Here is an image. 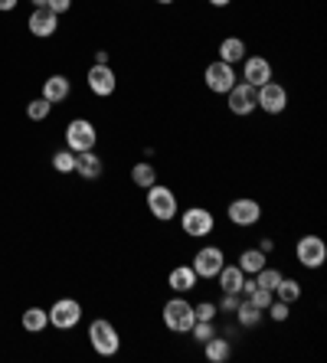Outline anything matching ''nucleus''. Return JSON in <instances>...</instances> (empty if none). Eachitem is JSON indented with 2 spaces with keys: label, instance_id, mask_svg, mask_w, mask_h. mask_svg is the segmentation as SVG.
Wrapping results in <instances>:
<instances>
[{
  "label": "nucleus",
  "instance_id": "nucleus-12",
  "mask_svg": "<svg viewBox=\"0 0 327 363\" xmlns=\"http://www.w3.org/2000/svg\"><path fill=\"white\" fill-rule=\"evenodd\" d=\"M226 95H229V111L233 115H252V111L259 108L255 105V89L249 82H235Z\"/></svg>",
  "mask_w": 327,
  "mask_h": 363
},
{
  "label": "nucleus",
  "instance_id": "nucleus-9",
  "mask_svg": "<svg viewBox=\"0 0 327 363\" xmlns=\"http://www.w3.org/2000/svg\"><path fill=\"white\" fill-rule=\"evenodd\" d=\"M203 82H206V89H210V92L226 95L229 89L239 82V79H235V72H233V66H229V62L216 60V62H210V66L203 69Z\"/></svg>",
  "mask_w": 327,
  "mask_h": 363
},
{
  "label": "nucleus",
  "instance_id": "nucleus-2",
  "mask_svg": "<svg viewBox=\"0 0 327 363\" xmlns=\"http://www.w3.org/2000/svg\"><path fill=\"white\" fill-rule=\"evenodd\" d=\"M193 321H196V314H193V304L187 301L184 295L170 298L167 304H164V328L174 330V334H190Z\"/></svg>",
  "mask_w": 327,
  "mask_h": 363
},
{
  "label": "nucleus",
  "instance_id": "nucleus-19",
  "mask_svg": "<svg viewBox=\"0 0 327 363\" xmlns=\"http://www.w3.org/2000/svg\"><path fill=\"white\" fill-rule=\"evenodd\" d=\"M216 279H219V288H223V291H239V295H243L245 272L239 269V265H226V262H223V269L216 272Z\"/></svg>",
  "mask_w": 327,
  "mask_h": 363
},
{
  "label": "nucleus",
  "instance_id": "nucleus-35",
  "mask_svg": "<svg viewBox=\"0 0 327 363\" xmlns=\"http://www.w3.org/2000/svg\"><path fill=\"white\" fill-rule=\"evenodd\" d=\"M259 249H262V252H265V255H269L272 249H275V242H272V239H262V242H259Z\"/></svg>",
  "mask_w": 327,
  "mask_h": 363
},
{
  "label": "nucleus",
  "instance_id": "nucleus-34",
  "mask_svg": "<svg viewBox=\"0 0 327 363\" xmlns=\"http://www.w3.org/2000/svg\"><path fill=\"white\" fill-rule=\"evenodd\" d=\"M95 66H109V52H105V50L95 52Z\"/></svg>",
  "mask_w": 327,
  "mask_h": 363
},
{
  "label": "nucleus",
  "instance_id": "nucleus-11",
  "mask_svg": "<svg viewBox=\"0 0 327 363\" xmlns=\"http://www.w3.org/2000/svg\"><path fill=\"white\" fill-rule=\"evenodd\" d=\"M79 321H82V304L72 301V298H59V301L50 308V324L52 328L69 330V328H76Z\"/></svg>",
  "mask_w": 327,
  "mask_h": 363
},
{
  "label": "nucleus",
  "instance_id": "nucleus-14",
  "mask_svg": "<svg viewBox=\"0 0 327 363\" xmlns=\"http://www.w3.org/2000/svg\"><path fill=\"white\" fill-rule=\"evenodd\" d=\"M30 33L40 36V40H46V36H52L59 30V13H52L50 7H33V13H30Z\"/></svg>",
  "mask_w": 327,
  "mask_h": 363
},
{
  "label": "nucleus",
  "instance_id": "nucleus-32",
  "mask_svg": "<svg viewBox=\"0 0 327 363\" xmlns=\"http://www.w3.org/2000/svg\"><path fill=\"white\" fill-rule=\"evenodd\" d=\"M288 308H292V304H285V301H278V298H275V301H272L265 311H269L272 321H288Z\"/></svg>",
  "mask_w": 327,
  "mask_h": 363
},
{
  "label": "nucleus",
  "instance_id": "nucleus-37",
  "mask_svg": "<svg viewBox=\"0 0 327 363\" xmlns=\"http://www.w3.org/2000/svg\"><path fill=\"white\" fill-rule=\"evenodd\" d=\"M213 7H229V4H233V0H210Z\"/></svg>",
  "mask_w": 327,
  "mask_h": 363
},
{
  "label": "nucleus",
  "instance_id": "nucleus-5",
  "mask_svg": "<svg viewBox=\"0 0 327 363\" xmlns=\"http://www.w3.org/2000/svg\"><path fill=\"white\" fill-rule=\"evenodd\" d=\"M294 259L304 269H321L327 262V242L321 236H301L294 245Z\"/></svg>",
  "mask_w": 327,
  "mask_h": 363
},
{
  "label": "nucleus",
  "instance_id": "nucleus-33",
  "mask_svg": "<svg viewBox=\"0 0 327 363\" xmlns=\"http://www.w3.org/2000/svg\"><path fill=\"white\" fill-rule=\"evenodd\" d=\"M46 7H50L52 13H66V10L72 7V0H46Z\"/></svg>",
  "mask_w": 327,
  "mask_h": 363
},
{
  "label": "nucleus",
  "instance_id": "nucleus-8",
  "mask_svg": "<svg viewBox=\"0 0 327 363\" xmlns=\"http://www.w3.org/2000/svg\"><path fill=\"white\" fill-rule=\"evenodd\" d=\"M223 262H226V255H223V249L219 245H203L200 252L193 255V265L190 269L196 272V279H216V272L223 269Z\"/></svg>",
  "mask_w": 327,
  "mask_h": 363
},
{
  "label": "nucleus",
  "instance_id": "nucleus-30",
  "mask_svg": "<svg viewBox=\"0 0 327 363\" xmlns=\"http://www.w3.org/2000/svg\"><path fill=\"white\" fill-rule=\"evenodd\" d=\"M190 334H193V340H210L213 334H216V328H213V321H193V328H190Z\"/></svg>",
  "mask_w": 327,
  "mask_h": 363
},
{
  "label": "nucleus",
  "instance_id": "nucleus-28",
  "mask_svg": "<svg viewBox=\"0 0 327 363\" xmlns=\"http://www.w3.org/2000/svg\"><path fill=\"white\" fill-rule=\"evenodd\" d=\"M239 301H243V295H239V291H223V298H219V304H216V311L235 314V308H239Z\"/></svg>",
  "mask_w": 327,
  "mask_h": 363
},
{
  "label": "nucleus",
  "instance_id": "nucleus-20",
  "mask_svg": "<svg viewBox=\"0 0 327 363\" xmlns=\"http://www.w3.org/2000/svg\"><path fill=\"white\" fill-rule=\"evenodd\" d=\"M219 60L229 62V66L243 62L245 60V43L239 40V36H226V40L219 43Z\"/></svg>",
  "mask_w": 327,
  "mask_h": 363
},
{
  "label": "nucleus",
  "instance_id": "nucleus-6",
  "mask_svg": "<svg viewBox=\"0 0 327 363\" xmlns=\"http://www.w3.org/2000/svg\"><path fill=\"white\" fill-rule=\"evenodd\" d=\"M89 340H92V350L99 357H115L118 347H121V337H118V330L111 328L109 321H92L89 324Z\"/></svg>",
  "mask_w": 327,
  "mask_h": 363
},
{
  "label": "nucleus",
  "instance_id": "nucleus-22",
  "mask_svg": "<svg viewBox=\"0 0 327 363\" xmlns=\"http://www.w3.org/2000/svg\"><path fill=\"white\" fill-rule=\"evenodd\" d=\"M235 318H239V324H243V328H259L262 318H265V311H262V308H255L249 298H243V301H239V308H235Z\"/></svg>",
  "mask_w": 327,
  "mask_h": 363
},
{
  "label": "nucleus",
  "instance_id": "nucleus-29",
  "mask_svg": "<svg viewBox=\"0 0 327 363\" xmlns=\"http://www.w3.org/2000/svg\"><path fill=\"white\" fill-rule=\"evenodd\" d=\"M50 108H52V105L46 99H36V101H30V105H26V115H30L33 121H43L46 115H50Z\"/></svg>",
  "mask_w": 327,
  "mask_h": 363
},
{
  "label": "nucleus",
  "instance_id": "nucleus-23",
  "mask_svg": "<svg viewBox=\"0 0 327 363\" xmlns=\"http://www.w3.org/2000/svg\"><path fill=\"white\" fill-rule=\"evenodd\" d=\"M272 295H275L278 301L294 304V301H298V298H301V285H298V281H294V279H285V275H282V281H278V285H275V291H272Z\"/></svg>",
  "mask_w": 327,
  "mask_h": 363
},
{
  "label": "nucleus",
  "instance_id": "nucleus-18",
  "mask_svg": "<svg viewBox=\"0 0 327 363\" xmlns=\"http://www.w3.org/2000/svg\"><path fill=\"white\" fill-rule=\"evenodd\" d=\"M203 357H206L210 363H226L229 357H233V344L213 334L210 340H203Z\"/></svg>",
  "mask_w": 327,
  "mask_h": 363
},
{
  "label": "nucleus",
  "instance_id": "nucleus-10",
  "mask_svg": "<svg viewBox=\"0 0 327 363\" xmlns=\"http://www.w3.org/2000/svg\"><path fill=\"white\" fill-rule=\"evenodd\" d=\"M226 216H229V223L233 226H255V223L262 220V206H259V200H252V196H239V200H233L229 203V210H226Z\"/></svg>",
  "mask_w": 327,
  "mask_h": 363
},
{
  "label": "nucleus",
  "instance_id": "nucleus-38",
  "mask_svg": "<svg viewBox=\"0 0 327 363\" xmlns=\"http://www.w3.org/2000/svg\"><path fill=\"white\" fill-rule=\"evenodd\" d=\"M154 4H160V7H167V4H174V0H154Z\"/></svg>",
  "mask_w": 327,
  "mask_h": 363
},
{
  "label": "nucleus",
  "instance_id": "nucleus-39",
  "mask_svg": "<svg viewBox=\"0 0 327 363\" xmlns=\"http://www.w3.org/2000/svg\"><path fill=\"white\" fill-rule=\"evenodd\" d=\"M33 7H46V0H33Z\"/></svg>",
  "mask_w": 327,
  "mask_h": 363
},
{
  "label": "nucleus",
  "instance_id": "nucleus-1",
  "mask_svg": "<svg viewBox=\"0 0 327 363\" xmlns=\"http://www.w3.org/2000/svg\"><path fill=\"white\" fill-rule=\"evenodd\" d=\"M144 203H148V210H151V216L154 220H160V223H170L177 216V194L170 190V186H164V184H151L148 190H144Z\"/></svg>",
  "mask_w": 327,
  "mask_h": 363
},
{
  "label": "nucleus",
  "instance_id": "nucleus-15",
  "mask_svg": "<svg viewBox=\"0 0 327 363\" xmlns=\"http://www.w3.org/2000/svg\"><path fill=\"white\" fill-rule=\"evenodd\" d=\"M89 89H92L99 99H109V95H115V89H118L115 72H111L109 66H92V69H89Z\"/></svg>",
  "mask_w": 327,
  "mask_h": 363
},
{
  "label": "nucleus",
  "instance_id": "nucleus-3",
  "mask_svg": "<svg viewBox=\"0 0 327 363\" xmlns=\"http://www.w3.org/2000/svg\"><path fill=\"white\" fill-rule=\"evenodd\" d=\"M95 141H99V131L89 118H76L69 121L66 128V144L72 154H82V151H95Z\"/></svg>",
  "mask_w": 327,
  "mask_h": 363
},
{
  "label": "nucleus",
  "instance_id": "nucleus-21",
  "mask_svg": "<svg viewBox=\"0 0 327 363\" xmlns=\"http://www.w3.org/2000/svg\"><path fill=\"white\" fill-rule=\"evenodd\" d=\"M43 99L50 101V105L69 99V79L66 76H50L46 82H43Z\"/></svg>",
  "mask_w": 327,
  "mask_h": 363
},
{
  "label": "nucleus",
  "instance_id": "nucleus-16",
  "mask_svg": "<svg viewBox=\"0 0 327 363\" xmlns=\"http://www.w3.org/2000/svg\"><path fill=\"white\" fill-rule=\"evenodd\" d=\"M72 174H79L82 180H99L101 177V157L95 151L76 154V170H72Z\"/></svg>",
  "mask_w": 327,
  "mask_h": 363
},
{
  "label": "nucleus",
  "instance_id": "nucleus-13",
  "mask_svg": "<svg viewBox=\"0 0 327 363\" xmlns=\"http://www.w3.org/2000/svg\"><path fill=\"white\" fill-rule=\"evenodd\" d=\"M272 79V62L265 56H245L243 60V82H249L252 89H259Z\"/></svg>",
  "mask_w": 327,
  "mask_h": 363
},
{
  "label": "nucleus",
  "instance_id": "nucleus-25",
  "mask_svg": "<svg viewBox=\"0 0 327 363\" xmlns=\"http://www.w3.org/2000/svg\"><path fill=\"white\" fill-rule=\"evenodd\" d=\"M131 180H135L141 190H148L151 184H157V170H154L148 161H141V164H135V167H131Z\"/></svg>",
  "mask_w": 327,
  "mask_h": 363
},
{
  "label": "nucleus",
  "instance_id": "nucleus-4",
  "mask_svg": "<svg viewBox=\"0 0 327 363\" xmlns=\"http://www.w3.org/2000/svg\"><path fill=\"white\" fill-rule=\"evenodd\" d=\"M213 226H216V220H213V213L203 210V206H190V210L180 213V229H184V236H190V239L210 236Z\"/></svg>",
  "mask_w": 327,
  "mask_h": 363
},
{
  "label": "nucleus",
  "instance_id": "nucleus-17",
  "mask_svg": "<svg viewBox=\"0 0 327 363\" xmlns=\"http://www.w3.org/2000/svg\"><path fill=\"white\" fill-rule=\"evenodd\" d=\"M196 281H200V279H196V272H193L190 265H177V269L167 275V285L174 288L177 295H187V291H193V288H196Z\"/></svg>",
  "mask_w": 327,
  "mask_h": 363
},
{
  "label": "nucleus",
  "instance_id": "nucleus-31",
  "mask_svg": "<svg viewBox=\"0 0 327 363\" xmlns=\"http://www.w3.org/2000/svg\"><path fill=\"white\" fill-rule=\"evenodd\" d=\"M193 314H196V321H213V318H216V304L213 301L193 304Z\"/></svg>",
  "mask_w": 327,
  "mask_h": 363
},
{
  "label": "nucleus",
  "instance_id": "nucleus-26",
  "mask_svg": "<svg viewBox=\"0 0 327 363\" xmlns=\"http://www.w3.org/2000/svg\"><path fill=\"white\" fill-rule=\"evenodd\" d=\"M46 324H50V311H43V308H26L23 311V328L30 330V334L43 330Z\"/></svg>",
  "mask_w": 327,
  "mask_h": 363
},
{
  "label": "nucleus",
  "instance_id": "nucleus-24",
  "mask_svg": "<svg viewBox=\"0 0 327 363\" xmlns=\"http://www.w3.org/2000/svg\"><path fill=\"white\" fill-rule=\"evenodd\" d=\"M262 265H265V252H262V249H245V252L239 255V269H243L245 275H255Z\"/></svg>",
  "mask_w": 327,
  "mask_h": 363
},
{
  "label": "nucleus",
  "instance_id": "nucleus-36",
  "mask_svg": "<svg viewBox=\"0 0 327 363\" xmlns=\"http://www.w3.org/2000/svg\"><path fill=\"white\" fill-rule=\"evenodd\" d=\"M17 7V0H0V10H13Z\"/></svg>",
  "mask_w": 327,
  "mask_h": 363
},
{
  "label": "nucleus",
  "instance_id": "nucleus-27",
  "mask_svg": "<svg viewBox=\"0 0 327 363\" xmlns=\"http://www.w3.org/2000/svg\"><path fill=\"white\" fill-rule=\"evenodd\" d=\"M52 167H56L59 174H72V170H76V154H72V151L52 154Z\"/></svg>",
  "mask_w": 327,
  "mask_h": 363
},
{
  "label": "nucleus",
  "instance_id": "nucleus-7",
  "mask_svg": "<svg viewBox=\"0 0 327 363\" xmlns=\"http://www.w3.org/2000/svg\"><path fill=\"white\" fill-rule=\"evenodd\" d=\"M255 105H259L262 111H269V115H282V111L288 108V92L282 82H265L255 89Z\"/></svg>",
  "mask_w": 327,
  "mask_h": 363
}]
</instances>
